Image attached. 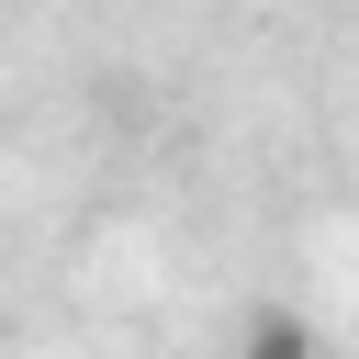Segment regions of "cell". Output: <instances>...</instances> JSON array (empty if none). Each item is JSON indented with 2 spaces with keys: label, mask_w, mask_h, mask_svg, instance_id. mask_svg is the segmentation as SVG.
I'll return each instance as SVG.
<instances>
[{
  "label": "cell",
  "mask_w": 359,
  "mask_h": 359,
  "mask_svg": "<svg viewBox=\"0 0 359 359\" xmlns=\"http://www.w3.org/2000/svg\"><path fill=\"white\" fill-rule=\"evenodd\" d=\"M236 359H314V325H303V314H247Z\"/></svg>",
  "instance_id": "obj_1"
}]
</instances>
